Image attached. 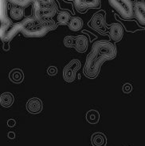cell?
I'll use <instances>...</instances> for the list:
<instances>
[{"mask_svg": "<svg viewBox=\"0 0 145 146\" xmlns=\"http://www.w3.org/2000/svg\"><path fill=\"white\" fill-rule=\"evenodd\" d=\"M109 34L110 38L113 42H120L124 35V27L119 23L112 24L109 27Z\"/></svg>", "mask_w": 145, "mask_h": 146, "instance_id": "obj_9", "label": "cell"}, {"mask_svg": "<svg viewBox=\"0 0 145 146\" xmlns=\"http://www.w3.org/2000/svg\"><path fill=\"white\" fill-rule=\"evenodd\" d=\"M109 4L124 19L134 16V4L132 0H109Z\"/></svg>", "mask_w": 145, "mask_h": 146, "instance_id": "obj_3", "label": "cell"}, {"mask_svg": "<svg viewBox=\"0 0 145 146\" xmlns=\"http://www.w3.org/2000/svg\"><path fill=\"white\" fill-rule=\"evenodd\" d=\"M24 8L18 6H14L10 10V17L15 21H21L23 19Z\"/></svg>", "mask_w": 145, "mask_h": 146, "instance_id": "obj_15", "label": "cell"}, {"mask_svg": "<svg viewBox=\"0 0 145 146\" xmlns=\"http://www.w3.org/2000/svg\"><path fill=\"white\" fill-rule=\"evenodd\" d=\"M16 125L15 120L14 119H9L7 121V125L9 127H14Z\"/></svg>", "mask_w": 145, "mask_h": 146, "instance_id": "obj_25", "label": "cell"}, {"mask_svg": "<svg viewBox=\"0 0 145 146\" xmlns=\"http://www.w3.org/2000/svg\"><path fill=\"white\" fill-rule=\"evenodd\" d=\"M7 136H8V138H10V139L15 138V133L14 132H9Z\"/></svg>", "mask_w": 145, "mask_h": 146, "instance_id": "obj_27", "label": "cell"}, {"mask_svg": "<svg viewBox=\"0 0 145 146\" xmlns=\"http://www.w3.org/2000/svg\"><path fill=\"white\" fill-rule=\"evenodd\" d=\"M90 27L97 31L105 34L107 31V27L105 22V15L103 12H98L90 21Z\"/></svg>", "mask_w": 145, "mask_h": 146, "instance_id": "obj_7", "label": "cell"}, {"mask_svg": "<svg viewBox=\"0 0 145 146\" xmlns=\"http://www.w3.org/2000/svg\"><path fill=\"white\" fill-rule=\"evenodd\" d=\"M9 3H11L15 6L21 7H26L29 5L32 4L34 7V18L37 19L41 20L40 17V11L42 7V4L40 0H7Z\"/></svg>", "mask_w": 145, "mask_h": 146, "instance_id": "obj_4", "label": "cell"}, {"mask_svg": "<svg viewBox=\"0 0 145 146\" xmlns=\"http://www.w3.org/2000/svg\"><path fill=\"white\" fill-rule=\"evenodd\" d=\"M88 46H89V41L86 36L81 35L75 37L74 48L77 51L80 53L85 52L88 49Z\"/></svg>", "mask_w": 145, "mask_h": 146, "instance_id": "obj_14", "label": "cell"}, {"mask_svg": "<svg viewBox=\"0 0 145 146\" xmlns=\"http://www.w3.org/2000/svg\"><path fill=\"white\" fill-rule=\"evenodd\" d=\"M23 28L24 23L23 21H21V22L15 24V25H13L9 29V31L7 32V34L5 35V36L2 38L3 42H9L11 41L18 34L21 33Z\"/></svg>", "mask_w": 145, "mask_h": 146, "instance_id": "obj_10", "label": "cell"}, {"mask_svg": "<svg viewBox=\"0 0 145 146\" xmlns=\"http://www.w3.org/2000/svg\"><path fill=\"white\" fill-rule=\"evenodd\" d=\"M42 5H50V4L53 3V0H40Z\"/></svg>", "mask_w": 145, "mask_h": 146, "instance_id": "obj_26", "label": "cell"}, {"mask_svg": "<svg viewBox=\"0 0 145 146\" xmlns=\"http://www.w3.org/2000/svg\"><path fill=\"white\" fill-rule=\"evenodd\" d=\"M71 19H72V16L70 13L66 11H63L58 13V17H57V21L61 25H68Z\"/></svg>", "mask_w": 145, "mask_h": 146, "instance_id": "obj_20", "label": "cell"}, {"mask_svg": "<svg viewBox=\"0 0 145 146\" xmlns=\"http://www.w3.org/2000/svg\"><path fill=\"white\" fill-rule=\"evenodd\" d=\"M47 73L49 75H51V76H54V75H56L58 74V69L55 67V66H50V67L48 68Z\"/></svg>", "mask_w": 145, "mask_h": 146, "instance_id": "obj_23", "label": "cell"}, {"mask_svg": "<svg viewBox=\"0 0 145 146\" xmlns=\"http://www.w3.org/2000/svg\"><path fill=\"white\" fill-rule=\"evenodd\" d=\"M56 12H57V6L54 3L50 5H42L40 11L41 19H50L52 17L55 15Z\"/></svg>", "mask_w": 145, "mask_h": 146, "instance_id": "obj_13", "label": "cell"}, {"mask_svg": "<svg viewBox=\"0 0 145 146\" xmlns=\"http://www.w3.org/2000/svg\"><path fill=\"white\" fill-rule=\"evenodd\" d=\"M86 120L90 124H97L100 121V113L94 110L88 111L86 113Z\"/></svg>", "mask_w": 145, "mask_h": 146, "instance_id": "obj_21", "label": "cell"}, {"mask_svg": "<svg viewBox=\"0 0 145 146\" xmlns=\"http://www.w3.org/2000/svg\"><path fill=\"white\" fill-rule=\"evenodd\" d=\"M81 63L78 60L73 59L66 65L63 70V78L67 82H72L76 78L77 71L80 69Z\"/></svg>", "mask_w": 145, "mask_h": 146, "instance_id": "obj_5", "label": "cell"}, {"mask_svg": "<svg viewBox=\"0 0 145 146\" xmlns=\"http://www.w3.org/2000/svg\"><path fill=\"white\" fill-rule=\"evenodd\" d=\"M7 0H1V29H0L1 39L3 38L5 35L7 34V32L9 31V29L11 28V22L7 15Z\"/></svg>", "mask_w": 145, "mask_h": 146, "instance_id": "obj_6", "label": "cell"}, {"mask_svg": "<svg viewBox=\"0 0 145 146\" xmlns=\"http://www.w3.org/2000/svg\"><path fill=\"white\" fill-rule=\"evenodd\" d=\"M132 90V86L130 84L127 83V84H124V86H123V91H124V93L128 94V93H130Z\"/></svg>", "mask_w": 145, "mask_h": 146, "instance_id": "obj_24", "label": "cell"}, {"mask_svg": "<svg viewBox=\"0 0 145 146\" xmlns=\"http://www.w3.org/2000/svg\"><path fill=\"white\" fill-rule=\"evenodd\" d=\"M24 28L22 34L28 38H41L45 36L53 30H55L57 25L54 20L37 19L34 17L23 19Z\"/></svg>", "mask_w": 145, "mask_h": 146, "instance_id": "obj_2", "label": "cell"}, {"mask_svg": "<svg viewBox=\"0 0 145 146\" xmlns=\"http://www.w3.org/2000/svg\"><path fill=\"white\" fill-rule=\"evenodd\" d=\"M14 96L11 93H4L0 97V104L5 108L11 107L14 103Z\"/></svg>", "mask_w": 145, "mask_h": 146, "instance_id": "obj_17", "label": "cell"}, {"mask_svg": "<svg viewBox=\"0 0 145 146\" xmlns=\"http://www.w3.org/2000/svg\"><path fill=\"white\" fill-rule=\"evenodd\" d=\"M68 26L72 31H78L83 27V20L77 17H73L70 19Z\"/></svg>", "mask_w": 145, "mask_h": 146, "instance_id": "obj_19", "label": "cell"}, {"mask_svg": "<svg viewBox=\"0 0 145 146\" xmlns=\"http://www.w3.org/2000/svg\"><path fill=\"white\" fill-rule=\"evenodd\" d=\"M76 9L83 12L90 8H97L100 6V0H73Z\"/></svg>", "mask_w": 145, "mask_h": 146, "instance_id": "obj_8", "label": "cell"}, {"mask_svg": "<svg viewBox=\"0 0 145 146\" xmlns=\"http://www.w3.org/2000/svg\"><path fill=\"white\" fill-rule=\"evenodd\" d=\"M43 109V103L38 98L30 99L26 103V110L32 114H38L42 112Z\"/></svg>", "mask_w": 145, "mask_h": 146, "instance_id": "obj_11", "label": "cell"}, {"mask_svg": "<svg viewBox=\"0 0 145 146\" xmlns=\"http://www.w3.org/2000/svg\"><path fill=\"white\" fill-rule=\"evenodd\" d=\"M9 78H10V80L12 82L19 84V83H21L23 81L24 74L21 70L15 69V70H13L10 73Z\"/></svg>", "mask_w": 145, "mask_h": 146, "instance_id": "obj_18", "label": "cell"}, {"mask_svg": "<svg viewBox=\"0 0 145 146\" xmlns=\"http://www.w3.org/2000/svg\"><path fill=\"white\" fill-rule=\"evenodd\" d=\"M134 16L139 23L145 25V3L143 1H137L134 3Z\"/></svg>", "mask_w": 145, "mask_h": 146, "instance_id": "obj_12", "label": "cell"}, {"mask_svg": "<svg viewBox=\"0 0 145 146\" xmlns=\"http://www.w3.org/2000/svg\"><path fill=\"white\" fill-rule=\"evenodd\" d=\"M75 37L73 36H67L64 39V44L66 47L74 48Z\"/></svg>", "mask_w": 145, "mask_h": 146, "instance_id": "obj_22", "label": "cell"}, {"mask_svg": "<svg viewBox=\"0 0 145 146\" xmlns=\"http://www.w3.org/2000/svg\"><path fill=\"white\" fill-rule=\"evenodd\" d=\"M117 49L114 43L107 40H100L93 43L88 54L83 72L89 78L94 79L99 74L101 67L106 61L117 57Z\"/></svg>", "mask_w": 145, "mask_h": 146, "instance_id": "obj_1", "label": "cell"}, {"mask_svg": "<svg viewBox=\"0 0 145 146\" xmlns=\"http://www.w3.org/2000/svg\"><path fill=\"white\" fill-rule=\"evenodd\" d=\"M91 142L93 146H105L107 144V138L105 135L101 133H96L92 136Z\"/></svg>", "mask_w": 145, "mask_h": 146, "instance_id": "obj_16", "label": "cell"}]
</instances>
